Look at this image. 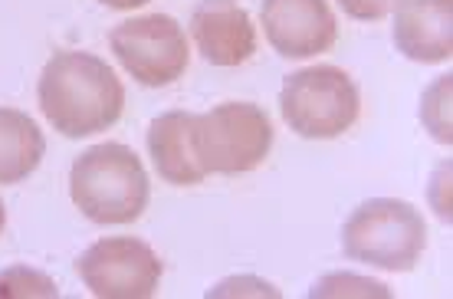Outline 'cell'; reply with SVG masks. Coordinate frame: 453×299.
I'll use <instances>...</instances> for the list:
<instances>
[{
  "label": "cell",
  "mask_w": 453,
  "mask_h": 299,
  "mask_svg": "<svg viewBox=\"0 0 453 299\" xmlns=\"http://www.w3.org/2000/svg\"><path fill=\"white\" fill-rule=\"evenodd\" d=\"M103 4L112 11H135V7H145L148 0H103Z\"/></svg>",
  "instance_id": "cell-16"
},
{
  "label": "cell",
  "mask_w": 453,
  "mask_h": 299,
  "mask_svg": "<svg viewBox=\"0 0 453 299\" xmlns=\"http://www.w3.org/2000/svg\"><path fill=\"white\" fill-rule=\"evenodd\" d=\"M280 112L296 135L326 142L345 135L358 122L362 92L345 69L309 66L283 82Z\"/></svg>",
  "instance_id": "cell-4"
},
{
  "label": "cell",
  "mask_w": 453,
  "mask_h": 299,
  "mask_svg": "<svg viewBox=\"0 0 453 299\" xmlns=\"http://www.w3.org/2000/svg\"><path fill=\"white\" fill-rule=\"evenodd\" d=\"M148 155H151L155 172L168 184L188 188L207 178L194 151V112L174 109V112L158 115L148 128Z\"/></svg>",
  "instance_id": "cell-11"
},
{
  "label": "cell",
  "mask_w": 453,
  "mask_h": 299,
  "mask_svg": "<svg viewBox=\"0 0 453 299\" xmlns=\"http://www.w3.org/2000/svg\"><path fill=\"white\" fill-rule=\"evenodd\" d=\"M69 197L92 224H132L148 207V174L128 145H92L69 168Z\"/></svg>",
  "instance_id": "cell-2"
},
{
  "label": "cell",
  "mask_w": 453,
  "mask_h": 299,
  "mask_svg": "<svg viewBox=\"0 0 453 299\" xmlns=\"http://www.w3.org/2000/svg\"><path fill=\"white\" fill-rule=\"evenodd\" d=\"M342 4V11L349 13L351 20H385L388 13L395 11V4L397 0H339Z\"/></svg>",
  "instance_id": "cell-15"
},
{
  "label": "cell",
  "mask_w": 453,
  "mask_h": 299,
  "mask_svg": "<svg viewBox=\"0 0 453 299\" xmlns=\"http://www.w3.org/2000/svg\"><path fill=\"white\" fill-rule=\"evenodd\" d=\"M80 280L99 299H148L158 293L161 260L138 237H103L80 257Z\"/></svg>",
  "instance_id": "cell-7"
},
{
  "label": "cell",
  "mask_w": 453,
  "mask_h": 299,
  "mask_svg": "<svg viewBox=\"0 0 453 299\" xmlns=\"http://www.w3.org/2000/svg\"><path fill=\"white\" fill-rule=\"evenodd\" d=\"M57 299L59 289L57 283L46 273L34 270V266H11V270H0V299Z\"/></svg>",
  "instance_id": "cell-13"
},
{
  "label": "cell",
  "mask_w": 453,
  "mask_h": 299,
  "mask_svg": "<svg viewBox=\"0 0 453 299\" xmlns=\"http://www.w3.org/2000/svg\"><path fill=\"white\" fill-rule=\"evenodd\" d=\"M319 287H349V289H322L319 296H335V293H355V296H388V287L378 280H362V276H326Z\"/></svg>",
  "instance_id": "cell-14"
},
{
  "label": "cell",
  "mask_w": 453,
  "mask_h": 299,
  "mask_svg": "<svg viewBox=\"0 0 453 299\" xmlns=\"http://www.w3.org/2000/svg\"><path fill=\"white\" fill-rule=\"evenodd\" d=\"M46 138L34 119L20 109L0 105V184H20L40 168Z\"/></svg>",
  "instance_id": "cell-12"
},
{
  "label": "cell",
  "mask_w": 453,
  "mask_h": 299,
  "mask_svg": "<svg viewBox=\"0 0 453 299\" xmlns=\"http://www.w3.org/2000/svg\"><path fill=\"white\" fill-rule=\"evenodd\" d=\"M109 46L125 73L151 89L181 80L191 63L184 27L168 13H148L119 23L109 34Z\"/></svg>",
  "instance_id": "cell-6"
},
{
  "label": "cell",
  "mask_w": 453,
  "mask_h": 299,
  "mask_svg": "<svg viewBox=\"0 0 453 299\" xmlns=\"http://www.w3.org/2000/svg\"><path fill=\"white\" fill-rule=\"evenodd\" d=\"M36 99L53 132L86 138L119 122L125 109V86L103 57L59 50L40 73Z\"/></svg>",
  "instance_id": "cell-1"
},
{
  "label": "cell",
  "mask_w": 453,
  "mask_h": 299,
  "mask_svg": "<svg viewBox=\"0 0 453 299\" xmlns=\"http://www.w3.org/2000/svg\"><path fill=\"white\" fill-rule=\"evenodd\" d=\"M427 247L420 211L397 197H372L351 211L342 227V250L355 264L408 273Z\"/></svg>",
  "instance_id": "cell-3"
},
{
  "label": "cell",
  "mask_w": 453,
  "mask_h": 299,
  "mask_svg": "<svg viewBox=\"0 0 453 299\" xmlns=\"http://www.w3.org/2000/svg\"><path fill=\"white\" fill-rule=\"evenodd\" d=\"M263 34L286 59L329 53L339 40V23L329 0H263Z\"/></svg>",
  "instance_id": "cell-8"
},
{
  "label": "cell",
  "mask_w": 453,
  "mask_h": 299,
  "mask_svg": "<svg viewBox=\"0 0 453 299\" xmlns=\"http://www.w3.org/2000/svg\"><path fill=\"white\" fill-rule=\"evenodd\" d=\"M273 149V122L260 105L224 103L194 115V151L207 174H247Z\"/></svg>",
  "instance_id": "cell-5"
},
{
  "label": "cell",
  "mask_w": 453,
  "mask_h": 299,
  "mask_svg": "<svg viewBox=\"0 0 453 299\" xmlns=\"http://www.w3.org/2000/svg\"><path fill=\"white\" fill-rule=\"evenodd\" d=\"M191 36L211 66H240L257 53V27L237 0H201L191 13Z\"/></svg>",
  "instance_id": "cell-9"
},
{
  "label": "cell",
  "mask_w": 453,
  "mask_h": 299,
  "mask_svg": "<svg viewBox=\"0 0 453 299\" xmlns=\"http://www.w3.org/2000/svg\"><path fill=\"white\" fill-rule=\"evenodd\" d=\"M4 227H7V207L0 201V234H4Z\"/></svg>",
  "instance_id": "cell-17"
},
{
  "label": "cell",
  "mask_w": 453,
  "mask_h": 299,
  "mask_svg": "<svg viewBox=\"0 0 453 299\" xmlns=\"http://www.w3.org/2000/svg\"><path fill=\"white\" fill-rule=\"evenodd\" d=\"M395 46L414 63H443L453 57V0H397Z\"/></svg>",
  "instance_id": "cell-10"
}]
</instances>
